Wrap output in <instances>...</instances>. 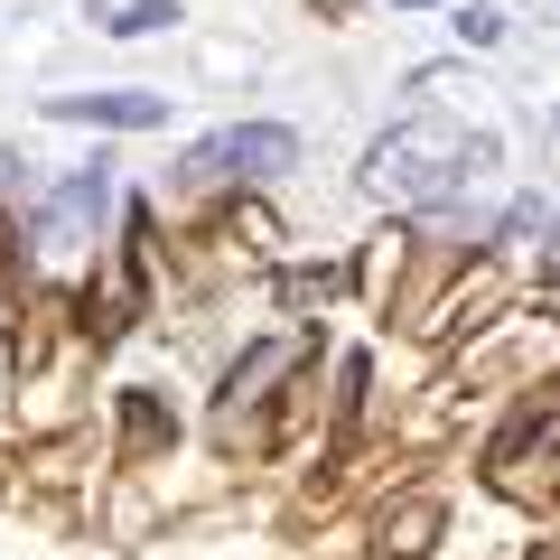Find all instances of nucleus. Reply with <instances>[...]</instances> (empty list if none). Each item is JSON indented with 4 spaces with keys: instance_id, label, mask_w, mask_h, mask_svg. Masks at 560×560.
Wrapping results in <instances>:
<instances>
[{
    "instance_id": "7ed1b4c3",
    "label": "nucleus",
    "mask_w": 560,
    "mask_h": 560,
    "mask_svg": "<svg viewBox=\"0 0 560 560\" xmlns=\"http://www.w3.org/2000/svg\"><path fill=\"white\" fill-rule=\"evenodd\" d=\"M57 121H103V131H150L168 121V94H47Z\"/></svg>"
},
{
    "instance_id": "20e7f679",
    "label": "nucleus",
    "mask_w": 560,
    "mask_h": 560,
    "mask_svg": "<svg viewBox=\"0 0 560 560\" xmlns=\"http://www.w3.org/2000/svg\"><path fill=\"white\" fill-rule=\"evenodd\" d=\"M103 206H113V168L94 160V168H75V178H66L57 197L38 206V234H47V243H66V234H75V224H94Z\"/></svg>"
},
{
    "instance_id": "423d86ee",
    "label": "nucleus",
    "mask_w": 560,
    "mask_h": 560,
    "mask_svg": "<svg viewBox=\"0 0 560 560\" xmlns=\"http://www.w3.org/2000/svg\"><path fill=\"white\" fill-rule=\"evenodd\" d=\"M168 20H178L168 0H140V10H121V20H113V38H150V28H168Z\"/></svg>"
},
{
    "instance_id": "39448f33",
    "label": "nucleus",
    "mask_w": 560,
    "mask_h": 560,
    "mask_svg": "<svg viewBox=\"0 0 560 560\" xmlns=\"http://www.w3.org/2000/svg\"><path fill=\"white\" fill-rule=\"evenodd\" d=\"M290 364H300V346H253V355H243L234 374H224V420H234L243 401H261V383H271V374H290Z\"/></svg>"
},
{
    "instance_id": "f257e3e1",
    "label": "nucleus",
    "mask_w": 560,
    "mask_h": 560,
    "mask_svg": "<svg viewBox=\"0 0 560 560\" xmlns=\"http://www.w3.org/2000/svg\"><path fill=\"white\" fill-rule=\"evenodd\" d=\"M486 160H495V140H458L448 121H401V131L374 150L364 187H374V197H401V206H430V197H448L458 178H477Z\"/></svg>"
},
{
    "instance_id": "f03ea898",
    "label": "nucleus",
    "mask_w": 560,
    "mask_h": 560,
    "mask_svg": "<svg viewBox=\"0 0 560 560\" xmlns=\"http://www.w3.org/2000/svg\"><path fill=\"white\" fill-rule=\"evenodd\" d=\"M290 160H300V131H280V121H224V131H206L178 168L197 187H224V178H280Z\"/></svg>"
},
{
    "instance_id": "0eeeda50",
    "label": "nucleus",
    "mask_w": 560,
    "mask_h": 560,
    "mask_svg": "<svg viewBox=\"0 0 560 560\" xmlns=\"http://www.w3.org/2000/svg\"><path fill=\"white\" fill-rule=\"evenodd\" d=\"M393 10H430V0H393Z\"/></svg>"
}]
</instances>
